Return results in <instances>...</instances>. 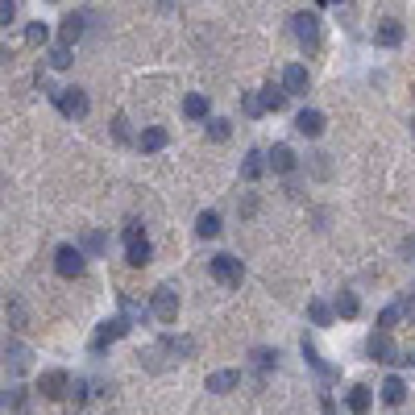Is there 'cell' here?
<instances>
[{
    "mask_svg": "<svg viewBox=\"0 0 415 415\" xmlns=\"http://www.w3.org/2000/svg\"><path fill=\"white\" fill-rule=\"evenodd\" d=\"M54 104H58V112H63L67 121H83V117H88V108H92L83 88H58Z\"/></svg>",
    "mask_w": 415,
    "mask_h": 415,
    "instance_id": "cell-1",
    "label": "cell"
},
{
    "mask_svg": "<svg viewBox=\"0 0 415 415\" xmlns=\"http://www.w3.org/2000/svg\"><path fill=\"white\" fill-rule=\"evenodd\" d=\"M208 270H212V278L224 283V287H241V278H245L241 258H233V253H216V258L208 262Z\"/></svg>",
    "mask_w": 415,
    "mask_h": 415,
    "instance_id": "cell-2",
    "label": "cell"
},
{
    "mask_svg": "<svg viewBox=\"0 0 415 415\" xmlns=\"http://www.w3.org/2000/svg\"><path fill=\"white\" fill-rule=\"evenodd\" d=\"M291 33L299 38V46L303 50H320V17L316 13H308V9L295 13L291 17Z\"/></svg>",
    "mask_w": 415,
    "mask_h": 415,
    "instance_id": "cell-3",
    "label": "cell"
},
{
    "mask_svg": "<svg viewBox=\"0 0 415 415\" xmlns=\"http://www.w3.org/2000/svg\"><path fill=\"white\" fill-rule=\"evenodd\" d=\"M54 270H58L63 278H79V274H83V249H79V245H58V249H54Z\"/></svg>",
    "mask_w": 415,
    "mask_h": 415,
    "instance_id": "cell-4",
    "label": "cell"
},
{
    "mask_svg": "<svg viewBox=\"0 0 415 415\" xmlns=\"http://www.w3.org/2000/svg\"><path fill=\"white\" fill-rule=\"evenodd\" d=\"M129 328H133V324H129V320H125V316H112V320H104V324H100V328H96V337H92V353H104V345L121 341V337H125V332H129Z\"/></svg>",
    "mask_w": 415,
    "mask_h": 415,
    "instance_id": "cell-5",
    "label": "cell"
},
{
    "mask_svg": "<svg viewBox=\"0 0 415 415\" xmlns=\"http://www.w3.org/2000/svg\"><path fill=\"white\" fill-rule=\"evenodd\" d=\"M149 312L162 320V324H174V316H179V295H174V287H158V291H154V303H149Z\"/></svg>",
    "mask_w": 415,
    "mask_h": 415,
    "instance_id": "cell-6",
    "label": "cell"
},
{
    "mask_svg": "<svg viewBox=\"0 0 415 415\" xmlns=\"http://www.w3.org/2000/svg\"><path fill=\"white\" fill-rule=\"evenodd\" d=\"M67 387H71V378H67L63 369H46V374L38 378V394H42V399H67Z\"/></svg>",
    "mask_w": 415,
    "mask_h": 415,
    "instance_id": "cell-7",
    "label": "cell"
},
{
    "mask_svg": "<svg viewBox=\"0 0 415 415\" xmlns=\"http://www.w3.org/2000/svg\"><path fill=\"white\" fill-rule=\"evenodd\" d=\"M83 29H88V13H67L63 25H58V42H63V46H75V42L83 38Z\"/></svg>",
    "mask_w": 415,
    "mask_h": 415,
    "instance_id": "cell-8",
    "label": "cell"
},
{
    "mask_svg": "<svg viewBox=\"0 0 415 415\" xmlns=\"http://www.w3.org/2000/svg\"><path fill=\"white\" fill-rule=\"evenodd\" d=\"M369 357H374V362H387V366L399 362V349H394L391 332H382V328H378V332L369 337Z\"/></svg>",
    "mask_w": 415,
    "mask_h": 415,
    "instance_id": "cell-9",
    "label": "cell"
},
{
    "mask_svg": "<svg viewBox=\"0 0 415 415\" xmlns=\"http://www.w3.org/2000/svg\"><path fill=\"white\" fill-rule=\"evenodd\" d=\"M167 142H171V133L162 125H149V129H142V137H137V149L142 154H158V149H167Z\"/></svg>",
    "mask_w": 415,
    "mask_h": 415,
    "instance_id": "cell-10",
    "label": "cell"
},
{
    "mask_svg": "<svg viewBox=\"0 0 415 415\" xmlns=\"http://www.w3.org/2000/svg\"><path fill=\"white\" fill-rule=\"evenodd\" d=\"M308 83H312V79H308V67H303V63H291V67L283 71V88H287V96H303Z\"/></svg>",
    "mask_w": 415,
    "mask_h": 415,
    "instance_id": "cell-11",
    "label": "cell"
},
{
    "mask_svg": "<svg viewBox=\"0 0 415 415\" xmlns=\"http://www.w3.org/2000/svg\"><path fill=\"white\" fill-rule=\"evenodd\" d=\"M129 245V249H125V262H129V266H149V258H154V245L146 241V237H133V241H125Z\"/></svg>",
    "mask_w": 415,
    "mask_h": 415,
    "instance_id": "cell-12",
    "label": "cell"
},
{
    "mask_svg": "<svg viewBox=\"0 0 415 415\" xmlns=\"http://www.w3.org/2000/svg\"><path fill=\"white\" fill-rule=\"evenodd\" d=\"M295 129H299L303 137H320V133H324V112H320V108H303V112L295 117Z\"/></svg>",
    "mask_w": 415,
    "mask_h": 415,
    "instance_id": "cell-13",
    "label": "cell"
},
{
    "mask_svg": "<svg viewBox=\"0 0 415 415\" xmlns=\"http://www.w3.org/2000/svg\"><path fill=\"white\" fill-rule=\"evenodd\" d=\"M4 366L13 369V374H25L29 369V349L21 341H9L4 345Z\"/></svg>",
    "mask_w": 415,
    "mask_h": 415,
    "instance_id": "cell-14",
    "label": "cell"
},
{
    "mask_svg": "<svg viewBox=\"0 0 415 415\" xmlns=\"http://www.w3.org/2000/svg\"><path fill=\"white\" fill-rule=\"evenodd\" d=\"M266 167H274L278 174H291L295 171V149L291 146H274L266 154Z\"/></svg>",
    "mask_w": 415,
    "mask_h": 415,
    "instance_id": "cell-15",
    "label": "cell"
},
{
    "mask_svg": "<svg viewBox=\"0 0 415 415\" xmlns=\"http://www.w3.org/2000/svg\"><path fill=\"white\" fill-rule=\"evenodd\" d=\"M262 174H266V154L249 149V154H245V162H241V179H245V183H258Z\"/></svg>",
    "mask_w": 415,
    "mask_h": 415,
    "instance_id": "cell-16",
    "label": "cell"
},
{
    "mask_svg": "<svg viewBox=\"0 0 415 415\" xmlns=\"http://www.w3.org/2000/svg\"><path fill=\"white\" fill-rule=\"evenodd\" d=\"M237 382H241V374H237V369H216V374H208V391H212V394H228Z\"/></svg>",
    "mask_w": 415,
    "mask_h": 415,
    "instance_id": "cell-17",
    "label": "cell"
},
{
    "mask_svg": "<svg viewBox=\"0 0 415 415\" xmlns=\"http://www.w3.org/2000/svg\"><path fill=\"white\" fill-rule=\"evenodd\" d=\"M262 112H283V108H287V88H274V83H270V88H262Z\"/></svg>",
    "mask_w": 415,
    "mask_h": 415,
    "instance_id": "cell-18",
    "label": "cell"
},
{
    "mask_svg": "<svg viewBox=\"0 0 415 415\" xmlns=\"http://www.w3.org/2000/svg\"><path fill=\"white\" fill-rule=\"evenodd\" d=\"M403 399H407V382H403L399 374H391V378L382 382V403H387V407H399Z\"/></svg>",
    "mask_w": 415,
    "mask_h": 415,
    "instance_id": "cell-19",
    "label": "cell"
},
{
    "mask_svg": "<svg viewBox=\"0 0 415 415\" xmlns=\"http://www.w3.org/2000/svg\"><path fill=\"white\" fill-rule=\"evenodd\" d=\"M183 117L187 121H208V96L204 92H191V96L183 100Z\"/></svg>",
    "mask_w": 415,
    "mask_h": 415,
    "instance_id": "cell-20",
    "label": "cell"
},
{
    "mask_svg": "<svg viewBox=\"0 0 415 415\" xmlns=\"http://www.w3.org/2000/svg\"><path fill=\"white\" fill-rule=\"evenodd\" d=\"M345 403H349V411H353V415H366V411H369V403H374V394H369V387H353Z\"/></svg>",
    "mask_w": 415,
    "mask_h": 415,
    "instance_id": "cell-21",
    "label": "cell"
},
{
    "mask_svg": "<svg viewBox=\"0 0 415 415\" xmlns=\"http://www.w3.org/2000/svg\"><path fill=\"white\" fill-rule=\"evenodd\" d=\"M378 42H382V46H399V42H403V25L394 21V17H387V21L378 25Z\"/></svg>",
    "mask_w": 415,
    "mask_h": 415,
    "instance_id": "cell-22",
    "label": "cell"
},
{
    "mask_svg": "<svg viewBox=\"0 0 415 415\" xmlns=\"http://www.w3.org/2000/svg\"><path fill=\"white\" fill-rule=\"evenodd\" d=\"M357 312H362V303H357V295H353V291L337 295V316H341V320H357Z\"/></svg>",
    "mask_w": 415,
    "mask_h": 415,
    "instance_id": "cell-23",
    "label": "cell"
},
{
    "mask_svg": "<svg viewBox=\"0 0 415 415\" xmlns=\"http://www.w3.org/2000/svg\"><path fill=\"white\" fill-rule=\"evenodd\" d=\"M196 233L208 241V237H220V216L216 212H199L196 216Z\"/></svg>",
    "mask_w": 415,
    "mask_h": 415,
    "instance_id": "cell-24",
    "label": "cell"
},
{
    "mask_svg": "<svg viewBox=\"0 0 415 415\" xmlns=\"http://www.w3.org/2000/svg\"><path fill=\"white\" fill-rule=\"evenodd\" d=\"M303 357H308V366H312V369H320L324 378H337V369H332V366H324V357L316 353V345L308 341V337H303Z\"/></svg>",
    "mask_w": 415,
    "mask_h": 415,
    "instance_id": "cell-25",
    "label": "cell"
},
{
    "mask_svg": "<svg viewBox=\"0 0 415 415\" xmlns=\"http://www.w3.org/2000/svg\"><path fill=\"white\" fill-rule=\"evenodd\" d=\"M162 349H167V353H174V357H191V353H196V341H191V337H167V341H162Z\"/></svg>",
    "mask_w": 415,
    "mask_h": 415,
    "instance_id": "cell-26",
    "label": "cell"
},
{
    "mask_svg": "<svg viewBox=\"0 0 415 415\" xmlns=\"http://www.w3.org/2000/svg\"><path fill=\"white\" fill-rule=\"evenodd\" d=\"M25 42H29V46H46V42H50V25L46 21L25 25Z\"/></svg>",
    "mask_w": 415,
    "mask_h": 415,
    "instance_id": "cell-27",
    "label": "cell"
},
{
    "mask_svg": "<svg viewBox=\"0 0 415 415\" xmlns=\"http://www.w3.org/2000/svg\"><path fill=\"white\" fill-rule=\"evenodd\" d=\"M308 316H312V324L328 328V324H332V308H328V303H320V299H312V303H308Z\"/></svg>",
    "mask_w": 415,
    "mask_h": 415,
    "instance_id": "cell-28",
    "label": "cell"
},
{
    "mask_svg": "<svg viewBox=\"0 0 415 415\" xmlns=\"http://www.w3.org/2000/svg\"><path fill=\"white\" fill-rule=\"evenodd\" d=\"M50 67H54V71H67V67H71V46L58 42V46L50 50Z\"/></svg>",
    "mask_w": 415,
    "mask_h": 415,
    "instance_id": "cell-29",
    "label": "cell"
},
{
    "mask_svg": "<svg viewBox=\"0 0 415 415\" xmlns=\"http://www.w3.org/2000/svg\"><path fill=\"white\" fill-rule=\"evenodd\" d=\"M399 320H403V308H399V303H394V308H382V312H378V328H382V332H391Z\"/></svg>",
    "mask_w": 415,
    "mask_h": 415,
    "instance_id": "cell-30",
    "label": "cell"
},
{
    "mask_svg": "<svg viewBox=\"0 0 415 415\" xmlns=\"http://www.w3.org/2000/svg\"><path fill=\"white\" fill-rule=\"evenodd\" d=\"M228 133H233V125L228 121H220V117L208 121V137H212V142H228Z\"/></svg>",
    "mask_w": 415,
    "mask_h": 415,
    "instance_id": "cell-31",
    "label": "cell"
},
{
    "mask_svg": "<svg viewBox=\"0 0 415 415\" xmlns=\"http://www.w3.org/2000/svg\"><path fill=\"white\" fill-rule=\"evenodd\" d=\"M253 362L262 369H274L278 366V349H253Z\"/></svg>",
    "mask_w": 415,
    "mask_h": 415,
    "instance_id": "cell-32",
    "label": "cell"
},
{
    "mask_svg": "<svg viewBox=\"0 0 415 415\" xmlns=\"http://www.w3.org/2000/svg\"><path fill=\"white\" fill-rule=\"evenodd\" d=\"M9 320H13V328H25V308L17 295H9Z\"/></svg>",
    "mask_w": 415,
    "mask_h": 415,
    "instance_id": "cell-33",
    "label": "cell"
},
{
    "mask_svg": "<svg viewBox=\"0 0 415 415\" xmlns=\"http://www.w3.org/2000/svg\"><path fill=\"white\" fill-rule=\"evenodd\" d=\"M83 249H88V253H104V249H108V237H104V233H88V237H83Z\"/></svg>",
    "mask_w": 415,
    "mask_h": 415,
    "instance_id": "cell-34",
    "label": "cell"
},
{
    "mask_svg": "<svg viewBox=\"0 0 415 415\" xmlns=\"http://www.w3.org/2000/svg\"><path fill=\"white\" fill-rule=\"evenodd\" d=\"M17 21V4L13 0H0V25H13Z\"/></svg>",
    "mask_w": 415,
    "mask_h": 415,
    "instance_id": "cell-35",
    "label": "cell"
},
{
    "mask_svg": "<svg viewBox=\"0 0 415 415\" xmlns=\"http://www.w3.org/2000/svg\"><path fill=\"white\" fill-rule=\"evenodd\" d=\"M67 394H71L75 403H83V399H88V382H83V378H75L71 387H67Z\"/></svg>",
    "mask_w": 415,
    "mask_h": 415,
    "instance_id": "cell-36",
    "label": "cell"
},
{
    "mask_svg": "<svg viewBox=\"0 0 415 415\" xmlns=\"http://www.w3.org/2000/svg\"><path fill=\"white\" fill-rule=\"evenodd\" d=\"M241 104H245V117H262V100L258 96H245Z\"/></svg>",
    "mask_w": 415,
    "mask_h": 415,
    "instance_id": "cell-37",
    "label": "cell"
},
{
    "mask_svg": "<svg viewBox=\"0 0 415 415\" xmlns=\"http://www.w3.org/2000/svg\"><path fill=\"white\" fill-rule=\"evenodd\" d=\"M112 133H117V142H129V121L117 117V121H112Z\"/></svg>",
    "mask_w": 415,
    "mask_h": 415,
    "instance_id": "cell-38",
    "label": "cell"
},
{
    "mask_svg": "<svg viewBox=\"0 0 415 415\" xmlns=\"http://www.w3.org/2000/svg\"><path fill=\"white\" fill-rule=\"evenodd\" d=\"M133 237H146V233H142V220H129V224H125V241H133Z\"/></svg>",
    "mask_w": 415,
    "mask_h": 415,
    "instance_id": "cell-39",
    "label": "cell"
},
{
    "mask_svg": "<svg viewBox=\"0 0 415 415\" xmlns=\"http://www.w3.org/2000/svg\"><path fill=\"white\" fill-rule=\"evenodd\" d=\"M399 362H403V366H415V349H407V353H399Z\"/></svg>",
    "mask_w": 415,
    "mask_h": 415,
    "instance_id": "cell-40",
    "label": "cell"
},
{
    "mask_svg": "<svg viewBox=\"0 0 415 415\" xmlns=\"http://www.w3.org/2000/svg\"><path fill=\"white\" fill-rule=\"evenodd\" d=\"M403 253H411V258H415V237H407V241H403Z\"/></svg>",
    "mask_w": 415,
    "mask_h": 415,
    "instance_id": "cell-41",
    "label": "cell"
},
{
    "mask_svg": "<svg viewBox=\"0 0 415 415\" xmlns=\"http://www.w3.org/2000/svg\"><path fill=\"white\" fill-rule=\"evenodd\" d=\"M9 58H13V54H9V50L0 46V67H4V63H9Z\"/></svg>",
    "mask_w": 415,
    "mask_h": 415,
    "instance_id": "cell-42",
    "label": "cell"
},
{
    "mask_svg": "<svg viewBox=\"0 0 415 415\" xmlns=\"http://www.w3.org/2000/svg\"><path fill=\"white\" fill-rule=\"evenodd\" d=\"M320 4H341V0H320Z\"/></svg>",
    "mask_w": 415,
    "mask_h": 415,
    "instance_id": "cell-43",
    "label": "cell"
},
{
    "mask_svg": "<svg viewBox=\"0 0 415 415\" xmlns=\"http://www.w3.org/2000/svg\"><path fill=\"white\" fill-rule=\"evenodd\" d=\"M411 137H415V117H411Z\"/></svg>",
    "mask_w": 415,
    "mask_h": 415,
    "instance_id": "cell-44",
    "label": "cell"
}]
</instances>
